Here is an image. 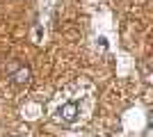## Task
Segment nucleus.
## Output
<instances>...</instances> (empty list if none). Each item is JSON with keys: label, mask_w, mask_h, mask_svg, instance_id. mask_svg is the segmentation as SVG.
Masks as SVG:
<instances>
[{"label": "nucleus", "mask_w": 153, "mask_h": 137, "mask_svg": "<svg viewBox=\"0 0 153 137\" xmlns=\"http://www.w3.org/2000/svg\"><path fill=\"white\" fill-rule=\"evenodd\" d=\"M30 76H32V73H30L27 66H19V69L12 73V78H14L16 85H27V82H30Z\"/></svg>", "instance_id": "obj_2"}, {"label": "nucleus", "mask_w": 153, "mask_h": 137, "mask_svg": "<svg viewBox=\"0 0 153 137\" xmlns=\"http://www.w3.org/2000/svg\"><path fill=\"white\" fill-rule=\"evenodd\" d=\"M57 119L62 124H76L78 119V105L76 103H66L57 110Z\"/></svg>", "instance_id": "obj_1"}, {"label": "nucleus", "mask_w": 153, "mask_h": 137, "mask_svg": "<svg viewBox=\"0 0 153 137\" xmlns=\"http://www.w3.org/2000/svg\"><path fill=\"white\" fill-rule=\"evenodd\" d=\"M12 137H21V135H12Z\"/></svg>", "instance_id": "obj_3"}]
</instances>
